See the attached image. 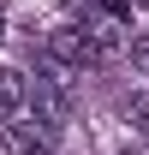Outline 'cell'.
Instances as JSON below:
<instances>
[{"label": "cell", "mask_w": 149, "mask_h": 155, "mask_svg": "<svg viewBox=\"0 0 149 155\" xmlns=\"http://www.w3.org/2000/svg\"><path fill=\"white\" fill-rule=\"evenodd\" d=\"M24 101H30V78H24L18 66H0V119L24 114Z\"/></svg>", "instance_id": "obj_4"}, {"label": "cell", "mask_w": 149, "mask_h": 155, "mask_svg": "<svg viewBox=\"0 0 149 155\" xmlns=\"http://www.w3.org/2000/svg\"><path fill=\"white\" fill-rule=\"evenodd\" d=\"M30 107H36V125L48 137H60L72 125V78H66V66H54L48 54H36V72H30Z\"/></svg>", "instance_id": "obj_1"}, {"label": "cell", "mask_w": 149, "mask_h": 155, "mask_svg": "<svg viewBox=\"0 0 149 155\" xmlns=\"http://www.w3.org/2000/svg\"><path fill=\"white\" fill-rule=\"evenodd\" d=\"M0 149L6 155H54V137L42 131L36 119H0Z\"/></svg>", "instance_id": "obj_3"}, {"label": "cell", "mask_w": 149, "mask_h": 155, "mask_svg": "<svg viewBox=\"0 0 149 155\" xmlns=\"http://www.w3.org/2000/svg\"><path fill=\"white\" fill-rule=\"evenodd\" d=\"M0 36H6V6H0Z\"/></svg>", "instance_id": "obj_6"}, {"label": "cell", "mask_w": 149, "mask_h": 155, "mask_svg": "<svg viewBox=\"0 0 149 155\" xmlns=\"http://www.w3.org/2000/svg\"><path fill=\"white\" fill-rule=\"evenodd\" d=\"M42 54L54 60V66H66V72L95 66V54H90V30H84V24H60V30H48V36H42Z\"/></svg>", "instance_id": "obj_2"}, {"label": "cell", "mask_w": 149, "mask_h": 155, "mask_svg": "<svg viewBox=\"0 0 149 155\" xmlns=\"http://www.w3.org/2000/svg\"><path fill=\"white\" fill-rule=\"evenodd\" d=\"M125 119H131V125L149 137V96H125Z\"/></svg>", "instance_id": "obj_5"}]
</instances>
